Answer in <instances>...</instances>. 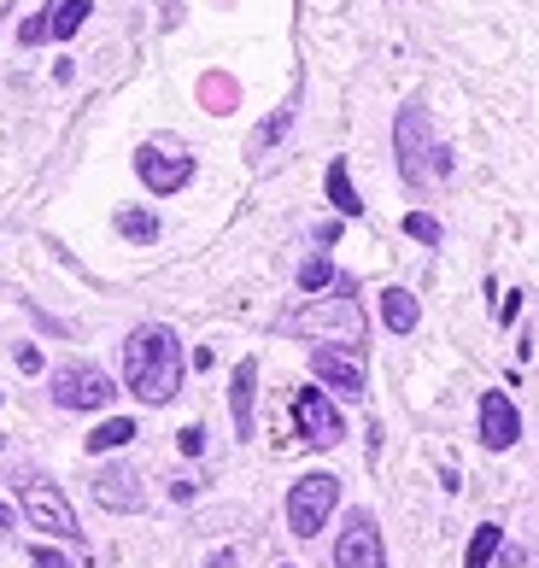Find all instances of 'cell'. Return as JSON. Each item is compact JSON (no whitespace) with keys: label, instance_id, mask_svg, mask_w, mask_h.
I'll return each instance as SVG.
<instances>
[{"label":"cell","instance_id":"3957f363","mask_svg":"<svg viewBox=\"0 0 539 568\" xmlns=\"http://www.w3.org/2000/svg\"><path fill=\"white\" fill-rule=\"evenodd\" d=\"M335 504H340V480L335 475H299L294 493H287V528H294L299 539L323 534L328 516H335Z\"/></svg>","mask_w":539,"mask_h":568},{"label":"cell","instance_id":"d4e9b609","mask_svg":"<svg viewBox=\"0 0 539 568\" xmlns=\"http://www.w3.org/2000/svg\"><path fill=\"white\" fill-rule=\"evenodd\" d=\"M499 568H528V551H522V545H505V551H499Z\"/></svg>","mask_w":539,"mask_h":568},{"label":"cell","instance_id":"44dd1931","mask_svg":"<svg viewBox=\"0 0 539 568\" xmlns=\"http://www.w3.org/2000/svg\"><path fill=\"white\" fill-rule=\"evenodd\" d=\"M405 235H410V241H428V246H434V241H440V223H434L428 212H410V217H405Z\"/></svg>","mask_w":539,"mask_h":568},{"label":"cell","instance_id":"cb8c5ba5","mask_svg":"<svg viewBox=\"0 0 539 568\" xmlns=\"http://www.w3.org/2000/svg\"><path fill=\"white\" fill-rule=\"evenodd\" d=\"M30 562H35V568H71V562L59 557V551H48V545H35V551H30Z\"/></svg>","mask_w":539,"mask_h":568},{"label":"cell","instance_id":"4fadbf2b","mask_svg":"<svg viewBox=\"0 0 539 568\" xmlns=\"http://www.w3.org/2000/svg\"><path fill=\"white\" fill-rule=\"evenodd\" d=\"M253 393H258V364H253V357H241V364H235V387H230V410H235V434L241 439L253 434Z\"/></svg>","mask_w":539,"mask_h":568},{"label":"cell","instance_id":"603a6c76","mask_svg":"<svg viewBox=\"0 0 539 568\" xmlns=\"http://www.w3.org/2000/svg\"><path fill=\"white\" fill-rule=\"evenodd\" d=\"M176 446H182V457H200V452H205V428H182Z\"/></svg>","mask_w":539,"mask_h":568},{"label":"cell","instance_id":"8fae6325","mask_svg":"<svg viewBox=\"0 0 539 568\" xmlns=\"http://www.w3.org/2000/svg\"><path fill=\"white\" fill-rule=\"evenodd\" d=\"M516 434H522V416H516V405L505 393H481V439L487 452H510Z\"/></svg>","mask_w":539,"mask_h":568},{"label":"cell","instance_id":"484cf974","mask_svg":"<svg viewBox=\"0 0 539 568\" xmlns=\"http://www.w3.org/2000/svg\"><path fill=\"white\" fill-rule=\"evenodd\" d=\"M41 36H48V18H30V24L18 30V41H24V48H30V41H41Z\"/></svg>","mask_w":539,"mask_h":568},{"label":"cell","instance_id":"7402d4cb","mask_svg":"<svg viewBox=\"0 0 539 568\" xmlns=\"http://www.w3.org/2000/svg\"><path fill=\"white\" fill-rule=\"evenodd\" d=\"M287 123H294V106H282L276 118H264V130H258V146H270V141H282V135H287Z\"/></svg>","mask_w":539,"mask_h":568},{"label":"cell","instance_id":"8992f818","mask_svg":"<svg viewBox=\"0 0 539 568\" xmlns=\"http://www.w3.org/2000/svg\"><path fill=\"white\" fill-rule=\"evenodd\" d=\"M335 568H387V551H382V528L369 510H352L346 528L335 539Z\"/></svg>","mask_w":539,"mask_h":568},{"label":"cell","instance_id":"ac0fdd59","mask_svg":"<svg viewBox=\"0 0 539 568\" xmlns=\"http://www.w3.org/2000/svg\"><path fill=\"white\" fill-rule=\"evenodd\" d=\"M130 439H135V423L130 416H112V423H100L89 434V452H118V446H130Z\"/></svg>","mask_w":539,"mask_h":568},{"label":"cell","instance_id":"ffe728a7","mask_svg":"<svg viewBox=\"0 0 539 568\" xmlns=\"http://www.w3.org/2000/svg\"><path fill=\"white\" fill-rule=\"evenodd\" d=\"M328 282H335V264H328V258H305V264H299V287H305V293H317V287H328Z\"/></svg>","mask_w":539,"mask_h":568},{"label":"cell","instance_id":"5b68a950","mask_svg":"<svg viewBox=\"0 0 539 568\" xmlns=\"http://www.w3.org/2000/svg\"><path fill=\"white\" fill-rule=\"evenodd\" d=\"M294 423H299V434H305V446H317V452L340 446V434H346L340 410L328 405L323 387H299V393H294Z\"/></svg>","mask_w":539,"mask_h":568},{"label":"cell","instance_id":"7a4b0ae2","mask_svg":"<svg viewBox=\"0 0 539 568\" xmlns=\"http://www.w3.org/2000/svg\"><path fill=\"white\" fill-rule=\"evenodd\" d=\"M393 146H399L405 182H428V176H446V171H451L446 146L428 141V112H423V106H405V112H399V123H393Z\"/></svg>","mask_w":539,"mask_h":568},{"label":"cell","instance_id":"5bb4252c","mask_svg":"<svg viewBox=\"0 0 539 568\" xmlns=\"http://www.w3.org/2000/svg\"><path fill=\"white\" fill-rule=\"evenodd\" d=\"M328 205H335L340 217H364V200H358V187H352V176H346V159L328 164Z\"/></svg>","mask_w":539,"mask_h":568},{"label":"cell","instance_id":"d6986e66","mask_svg":"<svg viewBox=\"0 0 539 568\" xmlns=\"http://www.w3.org/2000/svg\"><path fill=\"white\" fill-rule=\"evenodd\" d=\"M118 235H123V241H159V217H153V212H135V205H130V212H118Z\"/></svg>","mask_w":539,"mask_h":568},{"label":"cell","instance_id":"30bf717a","mask_svg":"<svg viewBox=\"0 0 539 568\" xmlns=\"http://www.w3.org/2000/svg\"><path fill=\"white\" fill-rule=\"evenodd\" d=\"M311 369H317L328 387H340L346 398L364 393V357L352 346H317V352H311Z\"/></svg>","mask_w":539,"mask_h":568},{"label":"cell","instance_id":"83f0119b","mask_svg":"<svg viewBox=\"0 0 539 568\" xmlns=\"http://www.w3.org/2000/svg\"><path fill=\"white\" fill-rule=\"evenodd\" d=\"M0 528H12V504L7 498H0Z\"/></svg>","mask_w":539,"mask_h":568},{"label":"cell","instance_id":"52a82bcc","mask_svg":"<svg viewBox=\"0 0 539 568\" xmlns=\"http://www.w3.org/2000/svg\"><path fill=\"white\" fill-rule=\"evenodd\" d=\"M18 504H24V516H30V528L41 534H59V539H77V516H71V504L59 487H48V480H24V493H18Z\"/></svg>","mask_w":539,"mask_h":568},{"label":"cell","instance_id":"277c9868","mask_svg":"<svg viewBox=\"0 0 539 568\" xmlns=\"http://www.w3.org/2000/svg\"><path fill=\"white\" fill-rule=\"evenodd\" d=\"M294 328H299V334H328V341H346L352 352H358V341H364V311H358V300L340 287L335 300H317V305L294 311Z\"/></svg>","mask_w":539,"mask_h":568},{"label":"cell","instance_id":"9a60e30c","mask_svg":"<svg viewBox=\"0 0 539 568\" xmlns=\"http://www.w3.org/2000/svg\"><path fill=\"white\" fill-rule=\"evenodd\" d=\"M417 317H423V311H417V300H410L405 287H387L382 293V323L393 334H410V328H417Z\"/></svg>","mask_w":539,"mask_h":568},{"label":"cell","instance_id":"7c38bea8","mask_svg":"<svg viewBox=\"0 0 539 568\" xmlns=\"http://www.w3.org/2000/svg\"><path fill=\"white\" fill-rule=\"evenodd\" d=\"M94 498L106 504V510H141V480H135V469L94 475Z\"/></svg>","mask_w":539,"mask_h":568},{"label":"cell","instance_id":"9c48e42d","mask_svg":"<svg viewBox=\"0 0 539 568\" xmlns=\"http://www.w3.org/2000/svg\"><path fill=\"white\" fill-rule=\"evenodd\" d=\"M135 171H141V182H148L153 194H176V187H189L194 159H189V153H164V146H141V153H135Z\"/></svg>","mask_w":539,"mask_h":568},{"label":"cell","instance_id":"4316f807","mask_svg":"<svg viewBox=\"0 0 539 568\" xmlns=\"http://www.w3.org/2000/svg\"><path fill=\"white\" fill-rule=\"evenodd\" d=\"M18 369L35 375V369H41V352H35V346H18Z\"/></svg>","mask_w":539,"mask_h":568},{"label":"cell","instance_id":"ba28073f","mask_svg":"<svg viewBox=\"0 0 539 568\" xmlns=\"http://www.w3.org/2000/svg\"><path fill=\"white\" fill-rule=\"evenodd\" d=\"M112 393H118V387H112L94 364H65V369L53 375V398H59L65 410H106Z\"/></svg>","mask_w":539,"mask_h":568},{"label":"cell","instance_id":"6da1fadb","mask_svg":"<svg viewBox=\"0 0 539 568\" xmlns=\"http://www.w3.org/2000/svg\"><path fill=\"white\" fill-rule=\"evenodd\" d=\"M123 382L141 405H171L182 387V341L164 323H148L123 341Z\"/></svg>","mask_w":539,"mask_h":568},{"label":"cell","instance_id":"e0dca14e","mask_svg":"<svg viewBox=\"0 0 539 568\" xmlns=\"http://www.w3.org/2000/svg\"><path fill=\"white\" fill-rule=\"evenodd\" d=\"M499 551H505V534H499V521H487V528H475L469 551H464V568H487Z\"/></svg>","mask_w":539,"mask_h":568},{"label":"cell","instance_id":"2e32d148","mask_svg":"<svg viewBox=\"0 0 539 568\" xmlns=\"http://www.w3.org/2000/svg\"><path fill=\"white\" fill-rule=\"evenodd\" d=\"M89 12H94V0H59V7H53V18H48V36L71 41L82 24H89Z\"/></svg>","mask_w":539,"mask_h":568}]
</instances>
